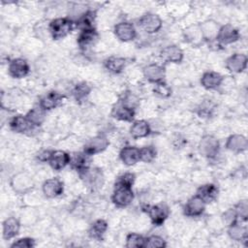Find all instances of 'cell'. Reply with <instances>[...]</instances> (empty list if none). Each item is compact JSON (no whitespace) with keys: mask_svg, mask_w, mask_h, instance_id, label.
<instances>
[{"mask_svg":"<svg viewBox=\"0 0 248 248\" xmlns=\"http://www.w3.org/2000/svg\"><path fill=\"white\" fill-rule=\"evenodd\" d=\"M134 199L132 185L117 180L112 195V202L120 207L129 205Z\"/></svg>","mask_w":248,"mask_h":248,"instance_id":"1","label":"cell"},{"mask_svg":"<svg viewBox=\"0 0 248 248\" xmlns=\"http://www.w3.org/2000/svg\"><path fill=\"white\" fill-rule=\"evenodd\" d=\"M79 174L84 183L93 190L102 187L104 182V176L100 170L89 169L88 167L79 170Z\"/></svg>","mask_w":248,"mask_h":248,"instance_id":"2","label":"cell"},{"mask_svg":"<svg viewBox=\"0 0 248 248\" xmlns=\"http://www.w3.org/2000/svg\"><path fill=\"white\" fill-rule=\"evenodd\" d=\"M52 38L55 40L67 36L73 29V22L69 18H56L50 22L49 25Z\"/></svg>","mask_w":248,"mask_h":248,"instance_id":"3","label":"cell"},{"mask_svg":"<svg viewBox=\"0 0 248 248\" xmlns=\"http://www.w3.org/2000/svg\"><path fill=\"white\" fill-rule=\"evenodd\" d=\"M199 149L204 157L214 158L219 151V141L213 136H204L200 141Z\"/></svg>","mask_w":248,"mask_h":248,"instance_id":"4","label":"cell"},{"mask_svg":"<svg viewBox=\"0 0 248 248\" xmlns=\"http://www.w3.org/2000/svg\"><path fill=\"white\" fill-rule=\"evenodd\" d=\"M11 186L17 194H24L32 189L33 180L25 172H19L11 179Z\"/></svg>","mask_w":248,"mask_h":248,"instance_id":"5","label":"cell"},{"mask_svg":"<svg viewBox=\"0 0 248 248\" xmlns=\"http://www.w3.org/2000/svg\"><path fill=\"white\" fill-rule=\"evenodd\" d=\"M140 27L147 33H156L162 27L161 18L155 14H146L140 19Z\"/></svg>","mask_w":248,"mask_h":248,"instance_id":"6","label":"cell"},{"mask_svg":"<svg viewBox=\"0 0 248 248\" xmlns=\"http://www.w3.org/2000/svg\"><path fill=\"white\" fill-rule=\"evenodd\" d=\"M108 143H109L108 140L105 136L103 135L96 136L85 144L84 153H86L87 155H93V154L102 152L108 147Z\"/></svg>","mask_w":248,"mask_h":248,"instance_id":"7","label":"cell"},{"mask_svg":"<svg viewBox=\"0 0 248 248\" xmlns=\"http://www.w3.org/2000/svg\"><path fill=\"white\" fill-rule=\"evenodd\" d=\"M204 208H205V202L199 196L196 195L192 197L185 204L184 213L187 216L196 217V216H200L204 211Z\"/></svg>","mask_w":248,"mask_h":248,"instance_id":"8","label":"cell"},{"mask_svg":"<svg viewBox=\"0 0 248 248\" xmlns=\"http://www.w3.org/2000/svg\"><path fill=\"white\" fill-rule=\"evenodd\" d=\"M216 39L221 44L229 45V44H232L239 39V33L234 27H232L230 24H227V25L222 26L219 29Z\"/></svg>","mask_w":248,"mask_h":248,"instance_id":"9","label":"cell"},{"mask_svg":"<svg viewBox=\"0 0 248 248\" xmlns=\"http://www.w3.org/2000/svg\"><path fill=\"white\" fill-rule=\"evenodd\" d=\"M43 193L47 198H56L63 193V183L58 178H50L44 182Z\"/></svg>","mask_w":248,"mask_h":248,"instance_id":"10","label":"cell"},{"mask_svg":"<svg viewBox=\"0 0 248 248\" xmlns=\"http://www.w3.org/2000/svg\"><path fill=\"white\" fill-rule=\"evenodd\" d=\"M247 65V56L242 53H235L230 56L226 61L227 69L232 73L242 72Z\"/></svg>","mask_w":248,"mask_h":248,"instance_id":"11","label":"cell"},{"mask_svg":"<svg viewBox=\"0 0 248 248\" xmlns=\"http://www.w3.org/2000/svg\"><path fill=\"white\" fill-rule=\"evenodd\" d=\"M9 74L16 78H21L25 77L29 72V66L24 59L16 58L10 62L9 64Z\"/></svg>","mask_w":248,"mask_h":248,"instance_id":"12","label":"cell"},{"mask_svg":"<svg viewBox=\"0 0 248 248\" xmlns=\"http://www.w3.org/2000/svg\"><path fill=\"white\" fill-rule=\"evenodd\" d=\"M114 33L116 37L123 42H129L136 36L135 27L130 22H120L116 24L114 27Z\"/></svg>","mask_w":248,"mask_h":248,"instance_id":"13","label":"cell"},{"mask_svg":"<svg viewBox=\"0 0 248 248\" xmlns=\"http://www.w3.org/2000/svg\"><path fill=\"white\" fill-rule=\"evenodd\" d=\"M47 162L53 170H59L70 164V155L62 150L52 151Z\"/></svg>","mask_w":248,"mask_h":248,"instance_id":"14","label":"cell"},{"mask_svg":"<svg viewBox=\"0 0 248 248\" xmlns=\"http://www.w3.org/2000/svg\"><path fill=\"white\" fill-rule=\"evenodd\" d=\"M146 212L154 225H161L168 216V209L164 205H147Z\"/></svg>","mask_w":248,"mask_h":248,"instance_id":"15","label":"cell"},{"mask_svg":"<svg viewBox=\"0 0 248 248\" xmlns=\"http://www.w3.org/2000/svg\"><path fill=\"white\" fill-rule=\"evenodd\" d=\"M143 75L149 81L157 83L163 80L165 77V68L157 64H151L143 69Z\"/></svg>","mask_w":248,"mask_h":248,"instance_id":"16","label":"cell"},{"mask_svg":"<svg viewBox=\"0 0 248 248\" xmlns=\"http://www.w3.org/2000/svg\"><path fill=\"white\" fill-rule=\"evenodd\" d=\"M247 139L242 135H232L226 142V147L232 152H242L247 148Z\"/></svg>","mask_w":248,"mask_h":248,"instance_id":"17","label":"cell"},{"mask_svg":"<svg viewBox=\"0 0 248 248\" xmlns=\"http://www.w3.org/2000/svg\"><path fill=\"white\" fill-rule=\"evenodd\" d=\"M164 60L172 63H179L183 59V51L177 46H168L161 51Z\"/></svg>","mask_w":248,"mask_h":248,"instance_id":"18","label":"cell"},{"mask_svg":"<svg viewBox=\"0 0 248 248\" xmlns=\"http://www.w3.org/2000/svg\"><path fill=\"white\" fill-rule=\"evenodd\" d=\"M223 81V77L216 72H206L202 75L201 83L206 89H216Z\"/></svg>","mask_w":248,"mask_h":248,"instance_id":"19","label":"cell"},{"mask_svg":"<svg viewBox=\"0 0 248 248\" xmlns=\"http://www.w3.org/2000/svg\"><path fill=\"white\" fill-rule=\"evenodd\" d=\"M20 225L17 219L15 217H9L3 222V237L5 239H11L15 237L19 231Z\"/></svg>","mask_w":248,"mask_h":248,"instance_id":"20","label":"cell"},{"mask_svg":"<svg viewBox=\"0 0 248 248\" xmlns=\"http://www.w3.org/2000/svg\"><path fill=\"white\" fill-rule=\"evenodd\" d=\"M120 159L126 166H132L140 161V149L135 146H126L120 152Z\"/></svg>","mask_w":248,"mask_h":248,"instance_id":"21","label":"cell"},{"mask_svg":"<svg viewBox=\"0 0 248 248\" xmlns=\"http://www.w3.org/2000/svg\"><path fill=\"white\" fill-rule=\"evenodd\" d=\"M228 233H229L230 237L235 241H246L247 240L246 227L240 225L236 221L230 224Z\"/></svg>","mask_w":248,"mask_h":248,"instance_id":"22","label":"cell"},{"mask_svg":"<svg viewBox=\"0 0 248 248\" xmlns=\"http://www.w3.org/2000/svg\"><path fill=\"white\" fill-rule=\"evenodd\" d=\"M217 195H218V189L214 184L202 185L197 191V196H199L205 203L214 201Z\"/></svg>","mask_w":248,"mask_h":248,"instance_id":"23","label":"cell"},{"mask_svg":"<svg viewBox=\"0 0 248 248\" xmlns=\"http://www.w3.org/2000/svg\"><path fill=\"white\" fill-rule=\"evenodd\" d=\"M34 126L27 118L26 116H22V115H17L15 116L11 122H10V127L14 132L16 133H25L28 132L31 127Z\"/></svg>","mask_w":248,"mask_h":248,"instance_id":"24","label":"cell"},{"mask_svg":"<svg viewBox=\"0 0 248 248\" xmlns=\"http://www.w3.org/2000/svg\"><path fill=\"white\" fill-rule=\"evenodd\" d=\"M63 100V95L57 92H49L45 97L42 98L40 106L45 109H52L56 108Z\"/></svg>","mask_w":248,"mask_h":248,"instance_id":"25","label":"cell"},{"mask_svg":"<svg viewBox=\"0 0 248 248\" xmlns=\"http://www.w3.org/2000/svg\"><path fill=\"white\" fill-rule=\"evenodd\" d=\"M131 135L135 139H140V138H144L150 133V128L149 125L146 121L144 120H138L134 122V124L131 127Z\"/></svg>","mask_w":248,"mask_h":248,"instance_id":"26","label":"cell"},{"mask_svg":"<svg viewBox=\"0 0 248 248\" xmlns=\"http://www.w3.org/2000/svg\"><path fill=\"white\" fill-rule=\"evenodd\" d=\"M107 229H108L107 222L105 220L99 219L91 225L89 229V235L94 239L100 240L103 238V235L105 234Z\"/></svg>","mask_w":248,"mask_h":248,"instance_id":"27","label":"cell"},{"mask_svg":"<svg viewBox=\"0 0 248 248\" xmlns=\"http://www.w3.org/2000/svg\"><path fill=\"white\" fill-rule=\"evenodd\" d=\"M112 115H113V117H115L119 120L131 121L134 118L135 111H134V108H131L129 107L121 105V106H118L115 108H113Z\"/></svg>","mask_w":248,"mask_h":248,"instance_id":"28","label":"cell"},{"mask_svg":"<svg viewBox=\"0 0 248 248\" xmlns=\"http://www.w3.org/2000/svg\"><path fill=\"white\" fill-rule=\"evenodd\" d=\"M126 64V60L122 57H109L105 61V66L106 68L114 74L120 73Z\"/></svg>","mask_w":248,"mask_h":248,"instance_id":"29","label":"cell"},{"mask_svg":"<svg viewBox=\"0 0 248 248\" xmlns=\"http://www.w3.org/2000/svg\"><path fill=\"white\" fill-rule=\"evenodd\" d=\"M45 109L40 106L38 108H32L27 114L26 118L34 125V126H39L41 125L44 120H45Z\"/></svg>","mask_w":248,"mask_h":248,"instance_id":"30","label":"cell"},{"mask_svg":"<svg viewBox=\"0 0 248 248\" xmlns=\"http://www.w3.org/2000/svg\"><path fill=\"white\" fill-rule=\"evenodd\" d=\"M202 35L206 39H216L218 34V27L213 21H205L201 25Z\"/></svg>","mask_w":248,"mask_h":248,"instance_id":"31","label":"cell"},{"mask_svg":"<svg viewBox=\"0 0 248 248\" xmlns=\"http://www.w3.org/2000/svg\"><path fill=\"white\" fill-rule=\"evenodd\" d=\"M145 240L142 235L138 233H130L126 238V247L129 248H142L145 247Z\"/></svg>","mask_w":248,"mask_h":248,"instance_id":"32","label":"cell"},{"mask_svg":"<svg viewBox=\"0 0 248 248\" xmlns=\"http://www.w3.org/2000/svg\"><path fill=\"white\" fill-rule=\"evenodd\" d=\"M86 156H88L86 153H84V154L76 153L73 156H70V164L72 165L73 168L77 169L78 170H81L87 168Z\"/></svg>","mask_w":248,"mask_h":248,"instance_id":"33","label":"cell"},{"mask_svg":"<svg viewBox=\"0 0 248 248\" xmlns=\"http://www.w3.org/2000/svg\"><path fill=\"white\" fill-rule=\"evenodd\" d=\"M96 38V33L93 28L88 29H82V32L80 33L78 37V44L81 46H85L93 43L94 39Z\"/></svg>","mask_w":248,"mask_h":248,"instance_id":"34","label":"cell"},{"mask_svg":"<svg viewBox=\"0 0 248 248\" xmlns=\"http://www.w3.org/2000/svg\"><path fill=\"white\" fill-rule=\"evenodd\" d=\"M156 156V150L152 146H145L140 149V161L150 163L154 160Z\"/></svg>","mask_w":248,"mask_h":248,"instance_id":"35","label":"cell"},{"mask_svg":"<svg viewBox=\"0 0 248 248\" xmlns=\"http://www.w3.org/2000/svg\"><path fill=\"white\" fill-rule=\"evenodd\" d=\"M90 92V87L85 82L78 84L74 89V96L77 101H82Z\"/></svg>","mask_w":248,"mask_h":248,"instance_id":"36","label":"cell"},{"mask_svg":"<svg viewBox=\"0 0 248 248\" xmlns=\"http://www.w3.org/2000/svg\"><path fill=\"white\" fill-rule=\"evenodd\" d=\"M166 242L165 240L159 236V235H151L145 240V247L149 248H160V247H165Z\"/></svg>","mask_w":248,"mask_h":248,"instance_id":"37","label":"cell"},{"mask_svg":"<svg viewBox=\"0 0 248 248\" xmlns=\"http://www.w3.org/2000/svg\"><path fill=\"white\" fill-rule=\"evenodd\" d=\"M154 92L158 95H160L161 97H169L170 95V87L166 84L165 82L163 81H160V82H157L155 84V87H154Z\"/></svg>","mask_w":248,"mask_h":248,"instance_id":"38","label":"cell"},{"mask_svg":"<svg viewBox=\"0 0 248 248\" xmlns=\"http://www.w3.org/2000/svg\"><path fill=\"white\" fill-rule=\"evenodd\" d=\"M34 245H35L34 239L29 238V237H24V238L17 239L11 246L12 247H20V248H31Z\"/></svg>","mask_w":248,"mask_h":248,"instance_id":"39","label":"cell"},{"mask_svg":"<svg viewBox=\"0 0 248 248\" xmlns=\"http://www.w3.org/2000/svg\"><path fill=\"white\" fill-rule=\"evenodd\" d=\"M235 213L237 217H240L243 220L247 219V202L245 201L240 202L235 207Z\"/></svg>","mask_w":248,"mask_h":248,"instance_id":"40","label":"cell"},{"mask_svg":"<svg viewBox=\"0 0 248 248\" xmlns=\"http://www.w3.org/2000/svg\"><path fill=\"white\" fill-rule=\"evenodd\" d=\"M236 213L234 209H229L223 214V220L225 223H228L229 225L233 223L236 220Z\"/></svg>","mask_w":248,"mask_h":248,"instance_id":"41","label":"cell"}]
</instances>
